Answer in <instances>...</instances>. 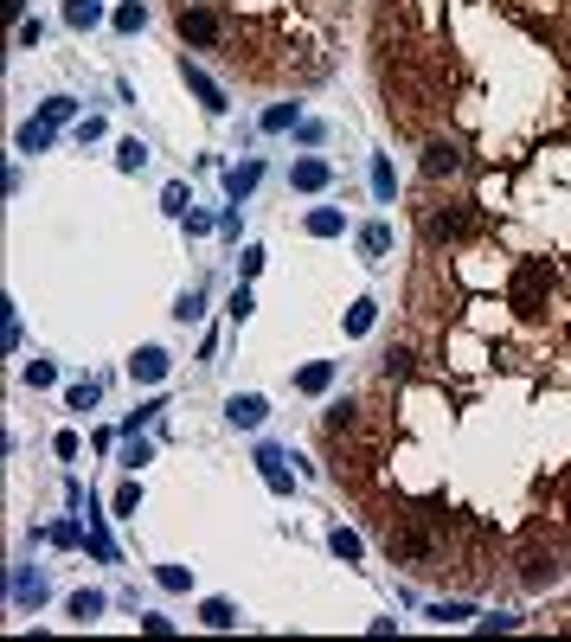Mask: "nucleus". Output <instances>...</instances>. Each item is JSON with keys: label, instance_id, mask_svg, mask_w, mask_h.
Listing matches in <instances>:
<instances>
[{"label": "nucleus", "instance_id": "f257e3e1", "mask_svg": "<svg viewBox=\"0 0 571 642\" xmlns=\"http://www.w3.org/2000/svg\"><path fill=\"white\" fill-rule=\"evenodd\" d=\"M507 309L520 315H546V309H565L559 296V264H546V257H520L514 270H507Z\"/></svg>", "mask_w": 571, "mask_h": 642}, {"label": "nucleus", "instance_id": "f03ea898", "mask_svg": "<svg viewBox=\"0 0 571 642\" xmlns=\"http://www.w3.org/2000/svg\"><path fill=\"white\" fill-rule=\"evenodd\" d=\"M437 540H443V533L430 527L424 514H405V521H392V527H385V553H392V559H405V565L437 559Z\"/></svg>", "mask_w": 571, "mask_h": 642}, {"label": "nucleus", "instance_id": "7ed1b4c3", "mask_svg": "<svg viewBox=\"0 0 571 642\" xmlns=\"http://www.w3.org/2000/svg\"><path fill=\"white\" fill-rule=\"evenodd\" d=\"M180 39H193V45H231V26H225L219 0H193V7H180Z\"/></svg>", "mask_w": 571, "mask_h": 642}, {"label": "nucleus", "instance_id": "20e7f679", "mask_svg": "<svg viewBox=\"0 0 571 642\" xmlns=\"http://www.w3.org/2000/svg\"><path fill=\"white\" fill-rule=\"evenodd\" d=\"M418 232H424V244H430V251H443V244H456V238H469V232H475V212H469V206L424 212V225H418Z\"/></svg>", "mask_w": 571, "mask_h": 642}, {"label": "nucleus", "instance_id": "39448f33", "mask_svg": "<svg viewBox=\"0 0 571 642\" xmlns=\"http://www.w3.org/2000/svg\"><path fill=\"white\" fill-rule=\"evenodd\" d=\"M559 578V553H552L546 540H533L527 553H520V585H552Z\"/></svg>", "mask_w": 571, "mask_h": 642}, {"label": "nucleus", "instance_id": "423d86ee", "mask_svg": "<svg viewBox=\"0 0 571 642\" xmlns=\"http://www.w3.org/2000/svg\"><path fill=\"white\" fill-rule=\"evenodd\" d=\"M456 167H462V148H456V142H443V135H437V142L424 148V174H430V180H443V174H456Z\"/></svg>", "mask_w": 571, "mask_h": 642}, {"label": "nucleus", "instance_id": "0eeeda50", "mask_svg": "<svg viewBox=\"0 0 571 642\" xmlns=\"http://www.w3.org/2000/svg\"><path fill=\"white\" fill-rule=\"evenodd\" d=\"M180 71H187V90H193V97H199V103H206V110H212V116H219V110H225V90H219V84H212V78H206V71H199V65H180Z\"/></svg>", "mask_w": 571, "mask_h": 642}, {"label": "nucleus", "instance_id": "6e6552de", "mask_svg": "<svg viewBox=\"0 0 571 642\" xmlns=\"http://www.w3.org/2000/svg\"><path fill=\"white\" fill-rule=\"evenodd\" d=\"M360 399H341V405H328V437H353L360 431Z\"/></svg>", "mask_w": 571, "mask_h": 642}, {"label": "nucleus", "instance_id": "1a4fd4ad", "mask_svg": "<svg viewBox=\"0 0 571 642\" xmlns=\"http://www.w3.org/2000/svg\"><path fill=\"white\" fill-rule=\"evenodd\" d=\"M379 373H385V386H398V379L418 373V354H411V347H392V354L379 360Z\"/></svg>", "mask_w": 571, "mask_h": 642}, {"label": "nucleus", "instance_id": "9d476101", "mask_svg": "<svg viewBox=\"0 0 571 642\" xmlns=\"http://www.w3.org/2000/svg\"><path fill=\"white\" fill-rule=\"evenodd\" d=\"M225 411H231V424H244V431H251V424H264V411H270V405L257 399V392H244V399H231Z\"/></svg>", "mask_w": 571, "mask_h": 642}, {"label": "nucleus", "instance_id": "9b49d317", "mask_svg": "<svg viewBox=\"0 0 571 642\" xmlns=\"http://www.w3.org/2000/svg\"><path fill=\"white\" fill-rule=\"evenodd\" d=\"M289 180H296L302 193H321V187H328V161H296V174H289Z\"/></svg>", "mask_w": 571, "mask_h": 642}, {"label": "nucleus", "instance_id": "f8f14e48", "mask_svg": "<svg viewBox=\"0 0 571 642\" xmlns=\"http://www.w3.org/2000/svg\"><path fill=\"white\" fill-rule=\"evenodd\" d=\"M257 174H264V167H257V161H244V167H231V174H225V187H231V200H244V193H251V187H257Z\"/></svg>", "mask_w": 571, "mask_h": 642}, {"label": "nucleus", "instance_id": "ddd939ff", "mask_svg": "<svg viewBox=\"0 0 571 642\" xmlns=\"http://www.w3.org/2000/svg\"><path fill=\"white\" fill-rule=\"evenodd\" d=\"M328 379H334V366L315 360V366H302V373H296V386H302V392H328Z\"/></svg>", "mask_w": 571, "mask_h": 642}, {"label": "nucleus", "instance_id": "4468645a", "mask_svg": "<svg viewBox=\"0 0 571 642\" xmlns=\"http://www.w3.org/2000/svg\"><path fill=\"white\" fill-rule=\"evenodd\" d=\"M167 373V354L161 347H142V354H135V379H161Z\"/></svg>", "mask_w": 571, "mask_h": 642}, {"label": "nucleus", "instance_id": "2eb2a0df", "mask_svg": "<svg viewBox=\"0 0 571 642\" xmlns=\"http://www.w3.org/2000/svg\"><path fill=\"white\" fill-rule=\"evenodd\" d=\"M65 20H71V26H97L103 7H97V0H65Z\"/></svg>", "mask_w": 571, "mask_h": 642}, {"label": "nucleus", "instance_id": "dca6fc26", "mask_svg": "<svg viewBox=\"0 0 571 642\" xmlns=\"http://www.w3.org/2000/svg\"><path fill=\"white\" fill-rule=\"evenodd\" d=\"M308 232H315V238H334V232H341V212H334V206L308 212Z\"/></svg>", "mask_w": 571, "mask_h": 642}, {"label": "nucleus", "instance_id": "f3484780", "mask_svg": "<svg viewBox=\"0 0 571 642\" xmlns=\"http://www.w3.org/2000/svg\"><path fill=\"white\" fill-rule=\"evenodd\" d=\"M45 142H52V122H26V129H20V148H26V155H39Z\"/></svg>", "mask_w": 571, "mask_h": 642}, {"label": "nucleus", "instance_id": "a211bd4d", "mask_svg": "<svg viewBox=\"0 0 571 642\" xmlns=\"http://www.w3.org/2000/svg\"><path fill=\"white\" fill-rule=\"evenodd\" d=\"M71 617H77V623L103 617V598H97V591H77V598H71Z\"/></svg>", "mask_w": 571, "mask_h": 642}, {"label": "nucleus", "instance_id": "6ab92c4d", "mask_svg": "<svg viewBox=\"0 0 571 642\" xmlns=\"http://www.w3.org/2000/svg\"><path fill=\"white\" fill-rule=\"evenodd\" d=\"M199 617H206V623H212V630H231V623H238V610H231L225 598H212L206 610H199Z\"/></svg>", "mask_w": 571, "mask_h": 642}, {"label": "nucleus", "instance_id": "aec40b11", "mask_svg": "<svg viewBox=\"0 0 571 642\" xmlns=\"http://www.w3.org/2000/svg\"><path fill=\"white\" fill-rule=\"evenodd\" d=\"M257 463H264L270 488H289V476H283V450H264V456H257Z\"/></svg>", "mask_w": 571, "mask_h": 642}, {"label": "nucleus", "instance_id": "412c9836", "mask_svg": "<svg viewBox=\"0 0 571 642\" xmlns=\"http://www.w3.org/2000/svg\"><path fill=\"white\" fill-rule=\"evenodd\" d=\"M148 20V7H142V0H129V7H116V26H122V33H135V26H142Z\"/></svg>", "mask_w": 571, "mask_h": 642}, {"label": "nucleus", "instance_id": "4be33fe9", "mask_svg": "<svg viewBox=\"0 0 571 642\" xmlns=\"http://www.w3.org/2000/svg\"><path fill=\"white\" fill-rule=\"evenodd\" d=\"M373 309H379V302H353V309H347V328L366 334V328H373Z\"/></svg>", "mask_w": 571, "mask_h": 642}, {"label": "nucleus", "instance_id": "5701e85b", "mask_svg": "<svg viewBox=\"0 0 571 642\" xmlns=\"http://www.w3.org/2000/svg\"><path fill=\"white\" fill-rule=\"evenodd\" d=\"M366 257H385V244H392V232H385V225H366Z\"/></svg>", "mask_w": 571, "mask_h": 642}, {"label": "nucleus", "instance_id": "b1692460", "mask_svg": "<svg viewBox=\"0 0 571 642\" xmlns=\"http://www.w3.org/2000/svg\"><path fill=\"white\" fill-rule=\"evenodd\" d=\"M65 116H71V97H45V116H39V122H52V129H58Z\"/></svg>", "mask_w": 571, "mask_h": 642}, {"label": "nucleus", "instance_id": "393cba45", "mask_svg": "<svg viewBox=\"0 0 571 642\" xmlns=\"http://www.w3.org/2000/svg\"><path fill=\"white\" fill-rule=\"evenodd\" d=\"M289 122H296V103H276V110L264 116V129H289Z\"/></svg>", "mask_w": 571, "mask_h": 642}, {"label": "nucleus", "instance_id": "a878e982", "mask_svg": "<svg viewBox=\"0 0 571 642\" xmlns=\"http://www.w3.org/2000/svg\"><path fill=\"white\" fill-rule=\"evenodd\" d=\"M116 161H122V167H129V174H135V167L148 161V148H142V142H122V155H116Z\"/></svg>", "mask_w": 571, "mask_h": 642}, {"label": "nucleus", "instance_id": "bb28decb", "mask_svg": "<svg viewBox=\"0 0 571 642\" xmlns=\"http://www.w3.org/2000/svg\"><path fill=\"white\" fill-rule=\"evenodd\" d=\"M334 553H341V559H360V540H353V533H341V527H334Z\"/></svg>", "mask_w": 571, "mask_h": 642}, {"label": "nucleus", "instance_id": "cd10ccee", "mask_svg": "<svg viewBox=\"0 0 571 642\" xmlns=\"http://www.w3.org/2000/svg\"><path fill=\"white\" fill-rule=\"evenodd\" d=\"M430 617H437V623H462V617H469V604H437Z\"/></svg>", "mask_w": 571, "mask_h": 642}]
</instances>
